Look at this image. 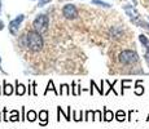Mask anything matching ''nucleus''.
Wrapping results in <instances>:
<instances>
[{
    "label": "nucleus",
    "instance_id": "nucleus-23",
    "mask_svg": "<svg viewBox=\"0 0 149 129\" xmlns=\"http://www.w3.org/2000/svg\"><path fill=\"white\" fill-rule=\"evenodd\" d=\"M93 114H95V110H88L84 112V121H90V120H93Z\"/></svg>",
    "mask_w": 149,
    "mask_h": 129
},
{
    "label": "nucleus",
    "instance_id": "nucleus-30",
    "mask_svg": "<svg viewBox=\"0 0 149 129\" xmlns=\"http://www.w3.org/2000/svg\"><path fill=\"white\" fill-rule=\"evenodd\" d=\"M71 111H73V110H71V107H70V106H68V111H66V112H68V121L73 120V119L70 117V112H71Z\"/></svg>",
    "mask_w": 149,
    "mask_h": 129
},
{
    "label": "nucleus",
    "instance_id": "nucleus-7",
    "mask_svg": "<svg viewBox=\"0 0 149 129\" xmlns=\"http://www.w3.org/2000/svg\"><path fill=\"white\" fill-rule=\"evenodd\" d=\"M14 93H16V96L22 97L24 94L27 93V87L25 84H22V83H18V80H16V85H14Z\"/></svg>",
    "mask_w": 149,
    "mask_h": 129
},
{
    "label": "nucleus",
    "instance_id": "nucleus-35",
    "mask_svg": "<svg viewBox=\"0 0 149 129\" xmlns=\"http://www.w3.org/2000/svg\"><path fill=\"white\" fill-rule=\"evenodd\" d=\"M0 10H1V1H0Z\"/></svg>",
    "mask_w": 149,
    "mask_h": 129
},
{
    "label": "nucleus",
    "instance_id": "nucleus-27",
    "mask_svg": "<svg viewBox=\"0 0 149 129\" xmlns=\"http://www.w3.org/2000/svg\"><path fill=\"white\" fill-rule=\"evenodd\" d=\"M26 120V110H25V107L22 106L21 107V121H25Z\"/></svg>",
    "mask_w": 149,
    "mask_h": 129
},
{
    "label": "nucleus",
    "instance_id": "nucleus-29",
    "mask_svg": "<svg viewBox=\"0 0 149 129\" xmlns=\"http://www.w3.org/2000/svg\"><path fill=\"white\" fill-rule=\"evenodd\" d=\"M144 58H145V62L149 65V49L145 50V54H144Z\"/></svg>",
    "mask_w": 149,
    "mask_h": 129
},
{
    "label": "nucleus",
    "instance_id": "nucleus-25",
    "mask_svg": "<svg viewBox=\"0 0 149 129\" xmlns=\"http://www.w3.org/2000/svg\"><path fill=\"white\" fill-rule=\"evenodd\" d=\"M92 4L95 5H100V7H104V8H110V4L105 1H101V0H92Z\"/></svg>",
    "mask_w": 149,
    "mask_h": 129
},
{
    "label": "nucleus",
    "instance_id": "nucleus-22",
    "mask_svg": "<svg viewBox=\"0 0 149 129\" xmlns=\"http://www.w3.org/2000/svg\"><path fill=\"white\" fill-rule=\"evenodd\" d=\"M139 40L143 44V47H145V49H149V39L145 35H139Z\"/></svg>",
    "mask_w": 149,
    "mask_h": 129
},
{
    "label": "nucleus",
    "instance_id": "nucleus-1",
    "mask_svg": "<svg viewBox=\"0 0 149 129\" xmlns=\"http://www.w3.org/2000/svg\"><path fill=\"white\" fill-rule=\"evenodd\" d=\"M18 43L21 44V47L26 48V49L31 50V52L42 50L43 45H44V40L42 38V34L36 32V31H34V30L24 34V35L18 39Z\"/></svg>",
    "mask_w": 149,
    "mask_h": 129
},
{
    "label": "nucleus",
    "instance_id": "nucleus-20",
    "mask_svg": "<svg viewBox=\"0 0 149 129\" xmlns=\"http://www.w3.org/2000/svg\"><path fill=\"white\" fill-rule=\"evenodd\" d=\"M110 34H111V36H113V38H119V36H122L123 31H122L121 27H117V26H114V27H111Z\"/></svg>",
    "mask_w": 149,
    "mask_h": 129
},
{
    "label": "nucleus",
    "instance_id": "nucleus-3",
    "mask_svg": "<svg viewBox=\"0 0 149 129\" xmlns=\"http://www.w3.org/2000/svg\"><path fill=\"white\" fill-rule=\"evenodd\" d=\"M118 61L122 65H134L139 61V56H137V53L135 50L126 49L118 54Z\"/></svg>",
    "mask_w": 149,
    "mask_h": 129
},
{
    "label": "nucleus",
    "instance_id": "nucleus-33",
    "mask_svg": "<svg viewBox=\"0 0 149 129\" xmlns=\"http://www.w3.org/2000/svg\"><path fill=\"white\" fill-rule=\"evenodd\" d=\"M3 120V116H1V112H0V121H1Z\"/></svg>",
    "mask_w": 149,
    "mask_h": 129
},
{
    "label": "nucleus",
    "instance_id": "nucleus-32",
    "mask_svg": "<svg viewBox=\"0 0 149 129\" xmlns=\"http://www.w3.org/2000/svg\"><path fill=\"white\" fill-rule=\"evenodd\" d=\"M3 28H4V22H3L1 19H0V31H1Z\"/></svg>",
    "mask_w": 149,
    "mask_h": 129
},
{
    "label": "nucleus",
    "instance_id": "nucleus-2",
    "mask_svg": "<svg viewBox=\"0 0 149 129\" xmlns=\"http://www.w3.org/2000/svg\"><path fill=\"white\" fill-rule=\"evenodd\" d=\"M48 26H49V18L47 14H39L33 21V30L39 34L45 32L48 30Z\"/></svg>",
    "mask_w": 149,
    "mask_h": 129
},
{
    "label": "nucleus",
    "instance_id": "nucleus-26",
    "mask_svg": "<svg viewBox=\"0 0 149 129\" xmlns=\"http://www.w3.org/2000/svg\"><path fill=\"white\" fill-rule=\"evenodd\" d=\"M3 120H4V121H8V108L7 107H4L3 108Z\"/></svg>",
    "mask_w": 149,
    "mask_h": 129
},
{
    "label": "nucleus",
    "instance_id": "nucleus-31",
    "mask_svg": "<svg viewBox=\"0 0 149 129\" xmlns=\"http://www.w3.org/2000/svg\"><path fill=\"white\" fill-rule=\"evenodd\" d=\"M51 0H39V7H43L45 3H49Z\"/></svg>",
    "mask_w": 149,
    "mask_h": 129
},
{
    "label": "nucleus",
    "instance_id": "nucleus-4",
    "mask_svg": "<svg viewBox=\"0 0 149 129\" xmlns=\"http://www.w3.org/2000/svg\"><path fill=\"white\" fill-rule=\"evenodd\" d=\"M61 13L66 19H75L77 17H78V9H77V7L74 4H71V3L65 4L64 7H62Z\"/></svg>",
    "mask_w": 149,
    "mask_h": 129
},
{
    "label": "nucleus",
    "instance_id": "nucleus-6",
    "mask_svg": "<svg viewBox=\"0 0 149 129\" xmlns=\"http://www.w3.org/2000/svg\"><path fill=\"white\" fill-rule=\"evenodd\" d=\"M38 117H39V125L40 127H45L49 121V112L47 110H40L38 114Z\"/></svg>",
    "mask_w": 149,
    "mask_h": 129
},
{
    "label": "nucleus",
    "instance_id": "nucleus-5",
    "mask_svg": "<svg viewBox=\"0 0 149 129\" xmlns=\"http://www.w3.org/2000/svg\"><path fill=\"white\" fill-rule=\"evenodd\" d=\"M25 19V16L24 14H19V16H17L14 19L9 22V25H8V28H9V32L12 34L13 36H16L17 34H18V30H19V26H21L22 21Z\"/></svg>",
    "mask_w": 149,
    "mask_h": 129
},
{
    "label": "nucleus",
    "instance_id": "nucleus-9",
    "mask_svg": "<svg viewBox=\"0 0 149 129\" xmlns=\"http://www.w3.org/2000/svg\"><path fill=\"white\" fill-rule=\"evenodd\" d=\"M102 120L104 121H111V120H114L116 119V114L113 112L111 110H109V108H107V107H104V111H102Z\"/></svg>",
    "mask_w": 149,
    "mask_h": 129
},
{
    "label": "nucleus",
    "instance_id": "nucleus-17",
    "mask_svg": "<svg viewBox=\"0 0 149 129\" xmlns=\"http://www.w3.org/2000/svg\"><path fill=\"white\" fill-rule=\"evenodd\" d=\"M84 89H81V85H77L75 81L71 83V94L73 96H79Z\"/></svg>",
    "mask_w": 149,
    "mask_h": 129
},
{
    "label": "nucleus",
    "instance_id": "nucleus-8",
    "mask_svg": "<svg viewBox=\"0 0 149 129\" xmlns=\"http://www.w3.org/2000/svg\"><path fill=\"white\" fill-rule=\"evenodd\" d=\"M14 93V87L9 83H7V80H3V94L4 96H12Z\"/></svg>",
    "mask_w": 149,
    "mask_h": 129
},
{
    "label": "nucleus",
    "instance_id": "nucleus-15",
    "mask_svg": "<svg viewBox=\"0 0 149 129\" xmlns=\"http://www.w3.org/2000/svg\"><path fill=\"white\" fill-rule=\"evenodd\" d=\"M9 121H12V123H16V121H21V115H19L18 110H12V111H10Z\"/></svg>",
    "mask_w": 149,
    "mask_h": 129
},
{
    "label": "nucleus",
    "instance_id": "nucleus-16",
    "mask_svg": "<svg viewBox=\"0 0 149 129\" xmlns=\"http://www.w3.org/2000/svg\"><path fill=\"white\" fill-rule=\"evenodd\" d=\"M71 90L69 84H61L60 85V96H70Z\"/></svg>",
    "mask_w": 149,
    "mask_h": 129
},
{
    "label": "nucleus",
    "instance_id": "nucleus-18",
    "mask_svg": "<svg viewBox=\"0 0 149 129\" xmlns=\"http://www.w3.org/2000/svg\"><path fill=\"white\" fill-rule=\"evenodd\" d=\"M105 84H107L109 88H108V90L105 92L104 96H108L109 92H110V90H113V92H114V94H118V92H117V90H116V88H114V87H116V84H117V80H114V83H109L108 80H105Z\"/></svg>",
    "mask_w": 149,
    "mask_h": 129
},
{
    "label": "nucleus",
    "instance_id": "nucleus-28",
    "mask_svg": "<svg viewBox=\"0 0 149 129\" xmlns=\"http://www.w3.org/2000/svg\"><path fill=\"white\" fill-rule=\"evenodd\" d=\"M33 94L34 96H38V92H36V83L33 81Z\"/></svg>",
    "mask_w": 149,
    "mask_h": 129
},
{
    "label": "nucleus",
    "instance_id": "nucleus-13",
    "mask_svg": "<svg viewBox=\"0 0 149 129\" xmlns=\"http://www.w3.org/2000/svg\"><path fill=\"white\" fill-rule=\"evenodd\" d=\"M38 119V112L35 110H29L26 112V120L30 123H34L35 120Z\"/></svg>",
    "mask_w": 149,
    "mask_h": 129
},
{
    "label": "nucleus",
    "instance_id": "nucleus-36",
    "mask_svg": "<svg viewBox=\"0 0 149 129\" xmlns=\"http://www.w3.org/2000/svg\"><path fill=\"white\" fill-rule=\"evenodd\" d=\"M145 120H147V121H148V120H149V115H148V117H147V119H145Z\"/></svg>",
    "mask_w": 149,
    "mask_h": 129
},
{
    "label": "nucleus",
    "instance_id": "nucleus-12",
    "mask_svg": "<svg viewBox=\"0 0 149 129\" xmlns=\"http://www.w3.org/2000/svg\"><path fill=\"white\" fill-rule=\"evenodd\" d=\"M71 119L74 120V121H77V123H79V121H82V120H84V116H83V110L81 111H75V110H73L71 111Z\"/></svg>",
    "mask_w": 149,
    "mask_h": 129
},
{
    "label": "nucleus",
    "instance_id": "nucleus-11",
    "mask_svg": "<svg viewBox=\"0 0 149 129\" xmlns=\"http://www.w3.org/2000/svg\"><path fill=\"white\" fill-rule=\"evenodd\" d=\"M143 80H136L135 81V94L136 96H143L145 92V88L143 87Z\"/></svg>",
    "mask_w": 149,
    "mask_h": 129
},
{
    "label": "nucleus",
    "instance_id": "nucleus-34",
    "mask_svg": "<svg viewBox=\"0 0 149 129\" xmlns=\"http://www.w3.org/2000/svg\"><path fill=\"white\" fill-rule=\"evenodd\" d=\"M1 93H3V88L0 87V94H1Z\"/></svg>",
    "mask_w": 149,
    "mask_h": 129
},
{
    "label": "nucleus",
    "instance_id": "nucleus-19",
    "mask_svg": "<svg viewBox=\"0 0 149 129\" xmlns=\"http://www.w3.org/2000/svg\"><path fill=\"white\" fill-rule=\"evenodd\" d=\"M121 84H122L121 94L123 96V94H125V89H128V88H130V85L132 84V80H131V79H123L122 81H121Z\"/></svg>",
    "mask_w": 149,
    "mask_h": 129
},
{
    "label": "nucleus",
    "instance_id": "nucleus-10",
    "mask_svg": "<svg viewBox=\"0 0 149 129\" xmlns=\"http://www.w3.org/2000/svg\"><path fill=\"white\" fill-rule=\"evenodd\" d=\"M53 92L54 94H56V96H60V92L56 89V87H54V84H53V80H49V81H48V84H47V88H45V90H44V96H47L48 94V92Z\"/></svg>",
    "mask_w": 149,
    "mask_h": 129
},
{
    "label": "nucleus",
    "instance_id": "nucleus-21",
    "mask_svg": "<svg viewBox=\"0 0 149 129\" xmlns=\"http://www.w3.org/2000/svg\"><path fill=\"white\" fill-rule=\"evenodd\" d=\"M116 120L117 121H125V120H127V117H126V111L123 110H118L116 112Z\"/></svg>",
    "mask_w": 149,
    "mask_h": 129
},
{
    "label": "nucleus",
    "instance_id": "nucleus-24",
    "mask_svg": "<svg viewBox=\"0 0 149 129\" xmlns=\"http://www.w3.org/2000/svg\"><path fill=\"white\" fill-rule=\"evenodd\" d=\"M93 120H95V121H101V120H102L101 110H95V114H93Z\"/></svg>",
    "mask_w": 149,
    "mask_h": 129
},
{
    "label": "nucleus",
    "instance_id": "nucleus-14",
    "mask_svg": "<svg viewBox=\"0 0 149 129\" xmlns=\"http://www.w3.org/2000/svg\"><path fill=\"white\" fill-rule=\"evenodd\" d=\"M90 84H91V89H90L91 96H93V90H97V92H99V94H101V96H104V94H105V92H104V89H102V87L99 88V87L96 85V83L93 81V80H91Z\"/></svg>",
    "mask_w": 149,
    "mask_h": 129
}]
</instances>
